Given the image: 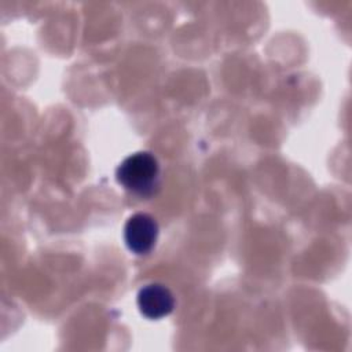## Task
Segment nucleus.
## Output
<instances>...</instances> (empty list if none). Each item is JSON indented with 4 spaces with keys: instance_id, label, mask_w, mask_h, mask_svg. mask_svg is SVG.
<instances>
[{
    "instance_id": "obj_1",
    "label": "nucleus",
    "mask_w": 352,
    "mask_h": 352,
    "mask_svg": "<svg viewBox=\"0 0 352 352\" xmlns=\"http://www.w3.org/2000/svg\"><path fill=\"white\" fill-rule=\"evenodd\" d=\"M116 179L118 184L131 194L148 198L160 188V162L150 151H135L118 164Z\"/></svg>"
},
{
    "instance_id": "obj_2",
    "label": "nucleus",
    "mask_w": 352,
    "mask_h": 352,
    "mask_svg": "<svg viewBox=\"0 0 352 352\" xmlns=\"http://www.w3.org/2000/svg\"><path fill=\"white\" fill-rule=\"evenodd\" d=\"M160 227L157 220L144 212H136L128 217L124 226V242L133 254H147L158 239Z\"/></svg>"
},
{
    "instance_id": "obj_3",
    "label": "nucleus",
    "mask_w": 352,
    "mask_h": 352,
    "mask_svg": "<svg viewBox=\"0 0 352 352\" xmlns=\"http://www.w3.org/2000/svg\"><path fill=\"white\" fill-rule=\"evenodd\" d=\"M136 304L143 316L158 320L173 311L175 297L165 285L151 282L139 289L136 294Z\"/></svg>"
}]
</instances>
